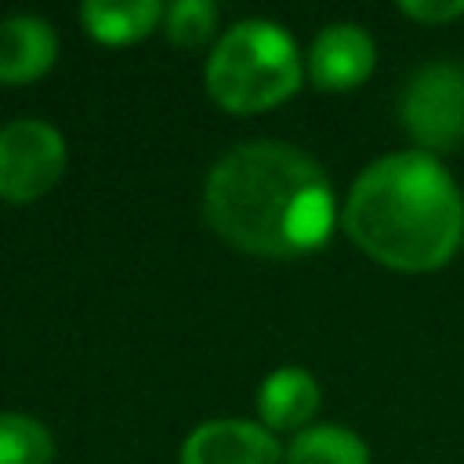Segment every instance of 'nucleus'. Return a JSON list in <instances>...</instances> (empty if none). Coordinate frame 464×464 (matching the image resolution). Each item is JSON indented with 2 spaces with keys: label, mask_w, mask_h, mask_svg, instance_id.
I'll use <instances>...</instances> for the list:
<instances>
[{
  "label": "nucleus",
  "mask_w": 464,
  "mask_h": 464,
  "mask_svg": "<svg viewBox=\"0 0 464 464\" xmlns=\"http://www.w3.org/2000/svg\"><path fill=\"white\" fill-rule=\"evenodd\" d=\"M65 138L44 120H14L0 127V199L33 203L51 192L65 170Z\"/></svg>",
  "instance_id": "5"
},
{
  "label": "nucleus",
  "mask_w": 464,
  "mask_h": 464,
  "mask_svg": "<svg viewBox=\"0 0 464 464\" xmlns=\"http://www.w3.org/2000/svg\"><path fill=\"white\" fill-rule=\"evenodd\" d=\"M399 11L424 25H442L464 14V0H402Z\"/></svg>",
  "instance_id": "14"
},
{
  "label": "nucleus",
  "mask_w": 464,
  "mask_h": 464,
  "mask_svg": "<svg viewBox=\"0 0 464 464\" xmlns=\"http://www.w3.org/2000/svg\"><path fill=\"white\" fill-rule=\"evenodd\" d=\"M210 228L254 257H297L334 232V192L323 167L286 141H243L207 174Z\"/></svg>",
  "instance_id": "1"
},
{
  "label": "nucleus",
  "mask_w": 464,
  "mask_h": 464,
  "mask_svg": "<svg viewBox=\"0 0 464 464\" xmlns=\"http://www.w3.org/2000/svg\"><path fill=\"white\" fill-rule=\"evenodd\" d=\"M181 464H283V450L265 424L225 417L199 424L185 439Z\"/></svg>",
  "instance_id": "6"
},
{
  "label": "nucleus",
  "mask_w": 464,
  "mask_h": 464,
  "mask_svg": "<svg viewBox=\"0 0 464 464\" xmlns=\"http://www.w3.org/2000/svg\"><path fill=\"white\" fill-rule=\"evenodd\" d=\"M51 431L25 413H0V464H51Z\"/></svg>",
  "instance_id": "12"
},
{
  "label": "nucleus",
  "mask_w": 464,
  "mask_h": 464,
  "mask_svg": "<svg viewBox=\"0 0 464 464\" xmlns=\"http://www.w3.org/2000/svg\"><path fill=\"white\" fill-rule=\"evenodd\" d=\"M319 410V384L301 366H279L257 388V413L268 431H304Z\"/></svg>",
  "instance_id": "9"
},
{
  "label": "nucleus",
  "mask_w": 464,
  "mask_h": 464,
  "mask_svg": "<svg viewBox=\"0 0 464 464\" xmlns=\"http://www.w3.org/2000/svg\"><path fill=\"white\" fill-rule=\"evenodd\" d=\"M163 11L167 7L160 0H87L80 7V18L91 40L123 47L149 36L163 22Z\"/></svg>",
  "instance_id": "10"
},
{
  "label": "nucleus",
  "mask_w": 464,
  "mask_h": 464,
  "mask_svg": "<svg viewBox=\"0 0 464 464\" xmlns=\"http://www.w3.org/2000/svg\"><path fill=\"white\" fill-rule=\"evenodd\" d=\"M399 116L420 152L464 145V65L431 62L417 69L402 87Z\"/></svg>",
  "instance_id": "4"
},
{
  "label": "nucleus",
  "mask_w": 464,
  "mask_h": 464,
  "mask_svg": "<svg viewBox=\"0 0 464 464\" xmlns=\"http://www.w3.org/2000/svg\"><path fill=\"white\" fill-rule=\"evenodd\" d=\"M214 22H218V7L210 0H178L163 11V25L170 44L178 47H199L214 36Z\"/></svg>",
  "instance_id": "13"
},
{
  "label": "nucleus",
  "mask_w": 464,
  "mask_h": 464,
  "mask_svg": "<svg viewBox=\"0 0 464 464\" xmlns=\"http://www.w3.org/2000/svg\"><path fill=\"white\" fill-rule=\"evenodd\" d=\"M377 62V47L366 29L352 22L326 25L308 51V80L319 91H352L359 87Z\"/></svg>",
  "instance_id": "7"
},
{
  "label": "nucleus",
  "mask_w": 464,
  "mask_h": 464,
  "mask_svg": "<svg viewBox=\"0 0 464 464\" xmlns=\"http://www.w3.org/2000/svg\"><path fill=\"white\" fill-rule=\"evenodd\" d=\"M301 54L294 36L265 18L236 22L221 33L207 58V94L228 112H265L286 102L301 83Z\"/></svg>",
  "instance_id": "3"
},
{
  "label": "nucleus",
  "mask_w": 464,
  "mask_h": 464,
  "mask_svg": "<svg viewBox=\"0 0 464 464\" xmlns=\"http://www.w3.org/2000/svg\"><path fill=\"white\" fill-rule=\"evenodd\" d=\"M348 239L395 272H435L464 243V196L450 170L420 149L370 163L341 210Z\"/></svg>",
  "instance_id": "2"
},
{
  "label": "nucleus",
  "mask_w": 464,
  "mask_h": 464,
  "mask_svg": "<svg viewBox=\"0 0 464 464\" xmlns=\"http://www.w3.org/2000/svg\"><path fill=\"white\" fill-rule=\"evenodd\" d=\"M58 58V36L44 18H0V83L40 80Z\"/></svg>",
  "instance_id": "8"
},
{
  "label": "nucleus",
  "mask_w": 464,
  "mask_h": 464,
  "mask_svg": "<svg viewBox=\"0 0 464 464\" xmlns=\"http://www.w3.org/2000/svg\"><path fill=\"white\" fill-rule=\"evenodd\" d=\"M283 464H370V450L352 428L315 424L294 435Z\"/></svg>",
  "instance_id": "11"
}]
</instances>
